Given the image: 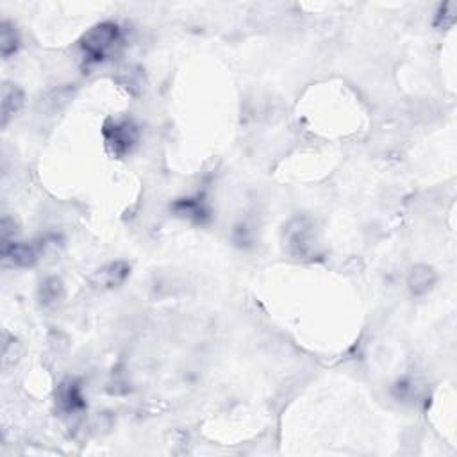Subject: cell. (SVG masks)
Returning <instances> with one entry per match:
<instances>
[{
	"mask_svg": "<svg viewBox=\"0 0 457 457\" xmlns=\"http://www.w3.org/2000/svg\"><path fill=\"white\" fill-rule=\"evenodd\" d=\"M120 43V31L115 24H101L88 31L81 41L84 56L89 61H102Z\"/></svg>",
	"mask_w": 457,
	"mask_h": 457,
	"instance_id": "1",
	"label": "cell"
},
{
	"mask_svg": "<svg viewBox=\"0 0 457 457\" xmlns=\"http://www.w3.org/2000/svg\"><path fill=\"white\" fill-rule=\"evenodd\" d=\"M138 138V131L131 122H112L111 125H105V140L117 155H124L131 150Z\"/></svg>",
	"mask_w": 457,
	"mask_h": 457,
	"instance_id": "2",
	"label": "cell"
},
{
	"mask_svg": "<svg viewBox=\"0 0 457 457\" xmlns=\"http://www.w3.org/2000/svg\"><path fill=\"white\" fill-rule=\"evenodd\" d=\"M2 256H4V261H9L13 266L29 268L36 263L34 250L29 245L16 243V241L2 243Z\"/></svg>",
	"mask_w": 457,
	"mask_h": 457,
	"instance_id": "3",
	"label": "cell"
},
{
	"mask_svg": "<svg viewBox=\"0 0 457 457\" xmlns=\"http://www.w3.org/2000/svg\"><path fill=\"white\" fill-rule=\"evenodd\" d=\"M22 105H24L22 89L11 84H4V88H2V125H8L9 118L15 117V112H18Z\"/></svg>",
	"mask_w": 457,
	"mask_h": 457,
	"instance_id": "4",
	"label": "cell"
},
{
	"mask_svg": "<svg viewBox=\"0 0 457 457\" xmlns=\"http://www.w3.org/2000/svg\"><path fill=\"white\" fill-rule=\"evenodd\" d=\"M436 283V273H434L432 268L425 266V264H420V266L413 268L409 276V286L411 291L415 295H423L430 290Z\"/></svg>",
	"mask_w": 457,
	"mask_h": 457,
	"instance_id": "5",
	"label": "cell"
},
{
	"mask_svg": "<svg viewBox=\"0 0 457 457\" xmlns=\"http://www.w3.org/2000/svg\"><path fill=\"white\" fill-rule=\"evenodd\" d=\"M59 404L68 413H75V411L82 409L84 407V399H82L81 387L75 382H72V380L61 384V387H59Z\"/></svg>",
	"mask_w": 457,
	"mask_h": 457,
	"instance_id": "6",
	"label": "cell"
},
{
	"mask_svg": "<svg viewBox=\"0 0 457 457\" xmlns=\"http://www.w3.org/2000/svg\"><path fill=\"white\" fill-rule=\"evenodd\" d=\"M129 264L122 263V261H117V263H111L104 268V270L98 273L101 277V284L105 288H112L118 286V284L124 283L129 276Z\"/></svg>",
	"mask_w": 457,
	"mask_h": 457,
	"instance_id": "7",
	"label": "cell"
},
{
	"mask_svg": "<svg viewBox=\"0 0 457 457\" xmlns=\"http://www.w3.org/2000/svg\"><path fill=\"white\" fill-rule=\"evenodd\" d=\"M63 295H65V288H63V283L56 277H51L39 288V300H41L43 306L52 307L58 302H61Z\"/></svg>",
	"mask_w": 457,
	"mask_h": 457,
	"instance_id": "8",
	"label": "cell"
},
{
	"mask_svg": "<svg viewBox=\"0 0 457 457\" xmlns=\"http://www.w3.org/2000/svg\"><path fill=\"white\" fill-rule=\"evenodd\" d=\"M18 45H20V39L15 31V25H11L9 22H2V36H0V49H2V56L8 59L9 56H13L16 51H18Z\"/></svg>",
	"mask_w": 457,
	"mask_h": 457,
	"instance_id": "9",
	"label": "cell"
}]
</instances>
